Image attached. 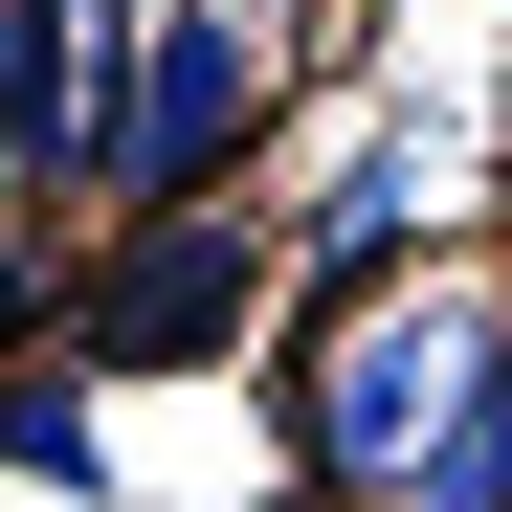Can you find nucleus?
I'll return each mask as SVG.
<instances>
[{"label":"nucleus","mask_w":512,"mask_h":512,"mask_svg":"<svg viewBox=\"0 0 512 512\" xmlns=\"http://www.w3.org/2000/svg\"><path fill=\"white\" fill-rule=\"evenodd\" d=\"M401 512H512V357H490V379L446 401V446L401 468Z\"/></svg>","instance_id":"6"},{"label":"nucleus","mask_w":512,"mask_h":512,"mask_svg":"<svg viewBox=\"0 0 512 512\" xmlns=\"http://www.w3.org/2000/svg\"><path fill=\"white\" fill-rule=\"evenodd\" d=\"M0 468H45V490H112V423L67 401V379H23V401H0Z\"/></svg>","instance_id":"7"},{"label":"nucleus","mask_w":512,"mask_h":512,"mask_svg":"<svg viewBox=\"0 0 512 512\" xmlns=\"http://www.w3.org/2000/svg\"><path fill=\"white\" fill-rule=\"evenodd\" d=\"M423 179H446V156H357V179L312 201V290H379L401 245H423Z\"/></svg>","instance_id":"5"},{"label":"nucleus","mask_w":512,"mask_h":512,"mask_svg":"<svg viewBox=\"0 0 512 512\" xmlns=\"http://www.w3.org/2000/svg\"><path fill=\"white\" fill-rule=\"evenodd\" d=\"M112 112H134V0H0V179L112 201Z\"/></svg>","instance_id":"4"},{"label":"nucleus","mask_w":512,"mask_h":512,"mask_svg":"<svg viewBox=\"0 0 512 512\" xmlns=\"http://www.w3.org/2000/svg\"><path fill=\"white\" fill-rule=\"evenodd\" d=\"M512 357V312L468 290V268H401V290H334L312 312V357H290V446L334 468V490H379L401 512V468L446 446V401Z\"/></svg>","instance_id":"1"},{"label":"nucleus","mask_w":512,"mask_h":512,"mask_svg":"<svg viewBox=\"0 0 512 512\" xmlns=\"http://www.w3.org/2000/svg\"><path fill=\"white\" fill-rule=\"evenodd\" d=\"M268 23L245 0H134V112H112V201L156 223V201H223V156L268 134Z\"/></svg>","instance_id":"2"},{"label":"nucleus","mask_w":512,"mask_h":512,"mask_svg":"<svg viewBox=\"0 0 512 512\" xmlns=\"http://www.w3.org/2000/svg\"><path fill=\"white\" fill-rule=\"evenodd\" d=\"M268 312V223L245 201H156L90 290H67V357H134V379H201L223 334Z\"/></svg>","instance_id":"3"}]
</instances>
